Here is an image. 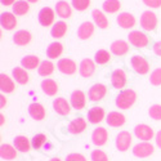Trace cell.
I'll list each match as a JSON object with an SVG mask.
<instances>
[{"mask_svg": "<svg viewBox=\"0 0 161 161\" xmlns=\"http://www.w3.org/2000/svg\"><path fill=\"white\" fill-rule=\"evenodd\" d=\"M153 53H155L157 57H161V42L155 43V45H153Z\"/></svg>", "mask_w": 161, "mask_h": 161, "instance_id": "46", "label": "cell"}, {"mask_svg": "<svg viewBox=\"0 0 161 161\" xmlns=\"http://www.w3.org/2000/svg\"><path fill=\"white\" fill-rule=\"evenodd\" d=\"M26 2H29V3H32V4H35V3H37L39 0H26Z\"/></svg>", "mask_w": 161, "mask_h": 161, "instance_id": "52", "label": "cell"}, {"mask_svg": "<svg viewBox=\"0 0 161 161\" xmlns=\"http://www.w3.org/2000/svg\"><path fill=\"white\" fill-rule=\"evenodd\" d=\"M63 53V45L58 42H54V43H50L49 47L47 48V56L50 58V59H57L59 58V56Z\"/></svg>", "mask_w": 161, "mask_h": 161, "instance_id": "31", "label": "cell"}, {"mask_svg": "<svg viewBox=\"0 0 161 161\" xmlns=\"http://www.w3.org/2000/svg\"><path fill=\"white\" fill-rule=\"evenodd\" d=\"M0 2H2V4H3L4 7H9V5L13 7V4L16 3V0H0Z\"/></svg>", "mask_w": 161, "mask_h": 161, "instance_id": "48", "label": "cell"}, {"mask_svg": "<svg viewBox=\"0 0 161 161\" xmlns=\"http://www.w3.org/2000/svg\"><path fill=\"white\" fill-rule=\"evenodd\" d=\"M108 139V133L104 128H96L92 133V142L93 144H96L98 147L104 146Z\"/></svg>", "mask_w": 161, "mask_h": 161, "instance_id": "17", "label": "cell"}, {"mask_svg": "<svg viewBox=\"0 0 161 161\" xmlns=\"http://www.w3.org/2000/svg\"><path fill=\"white\" fill-rule=\"evenodd\" d=\"M150 83L155 86H160L161 85V67L160 69L153 70V72L150 75Z\"/></svg>", "mask_w": 161, "mask_h": 161, "instance_id": "42", "label": "cell"}, {"mask_svg": "<svg viewBox=\"0 0 161 161\" xmlns=\"http://www.w3.org/2000/svg\"><path fill=\"white\" fill-rule=\"evenodd\" d=\"M57 67H58V70L64 74V75H74L77 70V67H76V63L75 61L70 59V58H62L58 61L57 63Z\"/></svg>", "mask_w": 161, "mask_h": 161, "instance_id": "12", "label": "cell"}, {"mask_svg": "<svg viewBox=\"0 0 161 161\" xmlns=\"http://www.w3.org/2000/svg\"><path fill=\"white\" fill-rule=\"evenodd\" d=\"M141 26L146 31H152L157 27V16L151 10H146L141 16Z\"/></svg>", "mask_w": 161, "mask_h": 161, "instance_id": "6", "label": "cell"}, {"mask_svg": "<svg viewBox=\"0 0 161 161\" xmlns=\"http://www.w3.org/2000/svg\"><path fill=\"white\" fill-rule=\"evenodd\" d=\"M130 67L134 72L139 75H146L150 71V64L143 56H133L130 58Z\"/></svg>", "mask_w": 161, "mask_h": 161, "instance_id": "2", "label": "cell"}, {"mask_svg": "<svg viewBox=\"0 0 161 161\" xmlns=\"http://www.w3.org/2000/svg\"><path fill=\"white\" fill-rule=\"evenodd\" d=\"M45 142H47V136H45V134L37 133V134H35V136L32 137V139H31V146H32L34 150H40L45 144Z\"/></svg>", "mask_w": 161, "mask_h": 161, "instance_id": "39", "label": "cell"}, {"mask_svg": "<svg viewBox=\"0 0 161 161\" xmlns=\"http://www.w3.org/2000/svg\"><path fill=\"white\" fill-rule=\"evenodd\" d=\"M131 142H133V136L130 134V131L128 130H123L117 134L116 137V148L120 151V152H125L130 148L131 146Z\"/></svg>", "mask_w": 161, "mask_h": 161, "instance_id": "5", "label": "cell"}, {"mask_svg": "<svg viewBox=\"0 0 161 161\" xmlns=\"http://www.w3.org/2000/svg\"><path fill=\"white\" fill-rule=\"evenodd\" d=\"M148 114H150V117L155 121H160L161 120V104H153L150 107L148 110Z\"/></svg>", "mask_w": 161, "mask_h": 161, "instance_id": "40", "label": "cell"}, {"mask_svg": "<svg viewBox=\"0 0 161 161\" xmlns=\"http://www.w3.org/2000/svg\"><path fill=\"white\" fill-rule=\"evenodd\" d=\"M42 90L45 93L47 96H56L57 94V92H58V85L57 83L54 81V80H52V79H45L42 81Z\"/></svg>", "mask_w": 161, "mask_h": 161, "instance_id": "30", "label": "cell"}, {"mask_svg": "<svg viewBox=\"0 0 161 161\" xmlns=\"http://www.w3.org/2000/svg\"><path fill=\"white\" fill-rule=\"evenodd\" d=\"M128 40H129L130 44H133L136 48H139V49L147 48V45H148V43H150V37L147 36V34H144L142 31H131V32H129Z\"/></svg>", "mask_w": 161, "mask_h": 161, "instance_id": "3", "label": "cell"}, {"mask_svg": "<svg viewBox=\"0 0 161 161\" xmlns=\"http://www.w3.org/2000/svg\"><path fill=\"white\" fill-rule=\"evenodd\" d=\"M13 146L16 147L17 151L23 152V153L29 152L30 148L32 147L31 143H30V141H29V138L25 137V136H17V137L14 138V141H13Z\"/></svg>", "mask_w": 161, "mask_h": 161, "instance_id": "24", "label": "cell"}, {"mask_svg": "<svg viewBox=\"0 0 161 161\" xmlns=\"http://www.w3.org/2000/svg\"><path fill=\"white\" fill-rule=\"evenodd\" d=\"M155 152V147L150 142H139L133 147V155L138 158H146L150 157Z\"/></svg>", "mask_w": 161, "mask_h": 161, "instance_id": "4", "label": "cell"}, {"mask_svg": "<svg viewBox=\"0 0 161 161\" xmlns=\"http://www.w3.org/2000/svg\"><path fill=\"white\" fill-rule=\"evenodd\" d=\"M56 13L63 19H67V18H71L72 17V8L71 5L64 2V0H61L56 4Z\"/></svg>", "mask_w": 161, "mask_h": 161, "instance_id": "23", "label": "cell"}, {"mask_svg": "<svg viewBox=\"0 0 161 161\" xmlns=\"http://www.w3.org/2000/svg\"><path fill=\"white\" fill-rule=\"evenodd\" d=\"M110 59H111V54L106 49H99L94 54V62L98 64H106L110 62Z\"/></svg>", "mask_w": 161, "mask_h": 161, "instance_id": "38", "label": "cell"}, {"mask_svg": "<svg viewBox=\"0 0 161 161\" xmlns=\"http://www.w3.org/2000/svg\"><path fill=\"white\" fill-rule=\"evenodd\" d=\"M71 3H72V7L79 10V12H84L89 8L90 5V0H71Z\"/></svg>", "mask_w": 161, "mask_h": 161, "instance_id": "41", "label": "cell"}, {"mask_svg": "<svg viewBox=\"0 0 161 161\" xmlns=\"http://www.w3.org/2000/svg\"><path fill=\"white\" fill-rule=\"evenodd\" d=\"M0 101H2V104H0V107H2V108H4V107L7 106V98H5L4 94L0 96Z\"/></svg>", "mask_w": 161, "mask_h": 161, "instance_id": "49", "label": "cell"}, {"mask_svg": "<svg viewBox=\"0 0 161 161\" xmlns=\"http://www.w3.org/2000/svg\"><path fill=\"white\" fill-rule=\"evenodd\" d=\"M54 16H56V13L50 7H44L39 12V16H37L39 23L42 26H44V27H48V26H50L53 22H54Z\"/></svg>", "mask_w": 161, "mask_h": 161, "instance_id": "9", "label": "cell"}, {"mask_svg": "<svg viewBox=\"0 0 161 161\" xmlns=\"http://www.w3.org/2000/svg\"><path fill=\"white\" fill-rule=\"evenodd\" d=\"M53 108H54V111L61 116H67L71 112L70 103L63 97H58L54 99V102H53Z\"/></svg>", "mask_w": 161, "mask_h": 161, "instance_id": "10", "label": "cell"}, {"mask_svg": "<svg viewBox=\"0 0 161 161\" xmlns=\"http://www.w3.org/2000/svg\"><path fill=\"white\" fill-rule=\"evenodd\" d=\"M4 123H5V117H4V115L2 114V115H0V124L4 125Z\"/></svg>", "mask_w": 161, "mask_h": 161, "instance_id": "50", "label": "cell"}, {"mask_svg": "<svg viewBox=\"0 0 161 161\" xmlns=\"http://www.w3.org/2000/svg\"><path fill=\"white\" fill-rule=\"evenodd\" d=\"M64 161H88L86 160V157L84 156V155H81V153H70V155H67V157H66V160Z\"/></svg>", "mask_w": 161, "mask_h": 161, "instance_id": "44", "label": "cell"}, {"mask_svg": "<svg viewBox=\"0 0 161 161\" xmlns=\"http://www.w3.org/2000/svg\"><path fill=\"white\" fill-rule=\"evenodd\" d=\"M0 156L4 160H14L17 157V150L14 146L8 144V143H3L0 147Z\"/></svg>", "mask_w": 161, "mask_h": 161, "instance_id": "28", "label": "cell"}, {"mask_svg": "<svg viewBox=\"0 0 161 161\" xmlns=\"http://www.w3.org/2000/svg\"><path fill=\"white\" fill-rule=\"evenodd\" d=\"M111 84L116 89H123L126 85V72L121 69L115 70L111 74Z\"/></svg>", "mask_w": 161, "mask_h": 161, "instance_id": "13", "label": "cell"}, {"mask_svg": "<svg viewBox=\"0 0 161 161\" xmlns=\"http://www.w3.org/2000/svg\"><path fill=\"white\" fill-rule=\"evenodd\" d=\"M31 40H32V35L27 30H18L13 35V43L18 47H25L30 44Z\"/></svg>", "mask_w": 161, "mask_h": 161, "instance_id": "15", "label": "cell"}, {"mask_svg": "<svg viewBox=\"0 0 161 161\" xmlns=\"http://www.w3.org/2000/svg\"><path fill=\"white\" fill-rule=\"evenodd\" d=\"M86 99H85V94L81 90H74L71 93V106L74 107L75 110L80 111L85 107Z\"/></svg>", "mask_w": 161, "mask_h": 161, "instance_id": "18", "label": "cell"}, {"mask_svg": "<svg viewBox=\"0 0 161 161\" xmlns=\"http://www.w3.org/2000/svg\"><path fill=\"white\" fill-rule=\"evenodd\" d=\"M30 10V4L29 2H26V0H17V2L13 4V13H14L16 16H25L27 14Z\"/></svg>", "mask_w": 161, "mask_h": 161, "instance_id": "35", "label": "cell"}, {"mask_svg": "<svg viewBox=\"0 0 161 161\" xmlns=\"http://www.w3.org/2000/svg\"><path fill=\"white\" fill-rule=\"evenodd\" d=\"M49 161H62V160H61L59 157H53V158H50Z\"/></svg>", "mask_w": 161, "mask_h": 161, "instance_id": "51", "label": "cell"}, {"mask_svg": "<svg viewBox=\"0 0 161 161\" xmlns=\"http://www.w3.org/2000/svg\"><path fill=\"white\" fill-rule=\"evenodd\" d=\"M66 32H67V23L64 21H59V22H56L53 25L50 35L54 39H61L66 35Z\"/></svg>", "mask_w": 161, "mask_h": 161, "instance_id": "34", "label": "cell"}, {"mask_svg": "<svg viewBox=\"0 0 161 161\" xmlns=\"http://www.w3.org/2000/svg\"><path fill=\"white\" fill-rule=\"evenodd\" d=\"M92 17H93V22H94L99 29L106 30L107 27H108V19H107L104 13H102V10L94 9L92 12Z\"/></svg>", "mask_w": 161, "mask_h": 161, "instance_id": "25", "label": "cell"}, {"mask_svg": "<svg viewBox=\"0 0 161 161\" xmlns=\"http://www.w3.org/2000/svg\"><path fill=\"white\" fill-rule=\"evenodd\" d=\"M29 114L36 121H42L45 119V108L40 103H31L29 106Z\"/></svg>", "mask_w": 161, "mask_h": 161, "instance_id": "22", "label": "cell"}, {"mask_svg": "<svg viewBox=\"0 0 161 161\" xmlns=\"http://www.w3.org/2000/svg\"><path fill=\"white\" fill-rule=\"evenodd\" d=\"M155 139H156V146L161 150V130H158L155 136Z\"/></svg>", "mask_w": 161, "mask_h": 161, "instance_id": "47", "label": "cell"}, {"mask_svg": "<svg viewBox=\"0 0 161 161\" xmlns=\"http://www.w3.org/2000/svg\"><path fill=\"white\" fill-rule=\"evenodd\" d=\"M79 71H80V75H81L83 77H90L96 71V62L92 61L90 58L83 59L81 63H80Z\"/></svg>", "mask_w": 161, "mask_h": 161, "instance_id": "19", "label": "cell"}, {"mask_svg": "<svg viewBox=\"0 0 161 161\" xmlns=\"http://www.w3.org/2000/svg\"><path fill=\"white\" fill-rule=\"evenodd\" d=\"M106 121H107V124H108V126L120 128V126H123L125 124L126 119H125V116L121 112L112 111V112H110L108 115L106 116Z\"/></svg>", "mask_w": 161, "mask_h": 161, "instance_id": "16", "label": "cell"}, {"mask_svg": "<svg viewBox=\"0 0 161 161\" xmlns=\"http://www.w3.org/2000/svg\"><path fill=\"white\" fill-rule=\"evenodd\" d=\"M104 117H106L104 108H102V107H99V106L93 107V108H90L88 111V120L92 124H99Z\"/></svg>", "mask_w": 161, "mask_h": 161, "instance_id": "20", "label": "cell"}, {"mask_svg": "<svg viewBox=\"0 0 161 161\" xmlns=\"http://www.w3.org/2000/svg\"><path fill=\"white\" fill-rule=\"evenodd\" d=\"M12 75H13V79H14L19 85H26L30 80L27 71H26L23 67H16V69H13Z\"/></svg>", "mask_w": 161, "mask_h": 161, "instance_id": "27", "label": "cell"}, {"mask_svg": "<svg viewBox=\"0 0 161 161\" xmlns=\"http://www.w3.org/2000/svg\"><path fill=\"white\" fill-rule=\"evenodd\" d=\"M14 81L7 75V74H2L0 75V89L3 93H12L14 92Z\"/></svg>", "mask_w": 161, "mask_h": 161, "instance_id": "32", "label": "cell"}, {"mask_svg": "<svg viewBox=\"0 0 161 161\" xmlns=\"http://www.w3.org/2000/svg\"><path fill=\"white\" fill-rule=\"evenodd\" d=\"M107 94V88L104 84L97 83L94 85H92L89 92H88V97L92 102H99L102 101Z\"/></svg>", "mask_w": 161, "mask_h": 161, "instance_id": "8", "label": "cell"}, {"mask_svg": "<svg viewBox=\"0 0 161 161\" xmlns=\"http://www.w3.org/2000/svg\"><path fill=\"white\" fill-rule=\"evenodd\" d=\"M117 23L120 27H123V29H131L133 26L136 25V17H134L131 13L123 12L117 16Z\"/></svg>", "mask_w": 161, "mask_h": 161, "instance_id": "21", "label": "cell"}, {"mask_svg": "<svg viewBox=\"0 0 161 161\" xmlns=\"http://www.w3.org/2000/svg\"><path fill=\"white\" fill-rule=\"evenodd\" d=\"M53 71H54V64L52 63V61H43L42 63H40L39 69H37V72L40 76H50L53 74Z\"/></svg>", "mask_w": 161, "mask_h": 161, "instance_id": "36", "label": "cell"}, {"mask_svg": "<svg viewBox=\"0 0 161 161\" xmlns=\"http://www.w3.org/2000/svg\"><path fill=\"white\" fill-rule=\"evenodd\" d=\"M90 157H92V161H108L106 152H103L102 150H93Z\"/></svg>", "mask_w": 161, "mask_h": 161, "instance_id": "43", "label": "cell"}, {"mask_svg": "<svg viewBox=\"0 0 161 161\" xmlns=\"http://www.w3.org/2000/svg\"><path fill=\"white\" fill-rule=\"evenodd\" d=\"M121 8V3H120V0H104L103 3V10L106 13H116L120 10Z\"/></svg>", "mask_w": 161, "mask_h": 161, "instance_id": "37", "label": "cell"}, {"mask_svg": "<svg viewBox=\"0 0 161 161\" xmlns=\"http://www.w3.org/2000/svg\"><path fill=\"white\" fill-rule=\"evenodd\" d=\"M143 3H144L147 7L153 8V9L161 8V0H143Z\"/></svg>", "mask_w": 161, "mask_h": 161, "instance_id": "45", "label": "cell"}, {"mask_svg": "<svg viewBox=\"0 0 161 161\" xmlns=\"http://www.w3.org/2000/svg\"><path fill=\"white\" fill-rule=\"evenodd\" d=\"M134 136L138 139H141L142 142H150L151 139H153V129L146 124H138L134 128Z\"/></svg>", "mask_w": 161, "mask_h": 161, "instance_id": "7", "label": "cell"}, {"mask_svg": "<svg viewBox=\"0 0 161 161\" xmlns=\"http://www.w3.org/2000/svg\"><path fill=\"white\" fill-rule=\"evenodd\" d=\"M137 101V93L133 89H124L116 97V107L119 110H129Z\"/></svg>", "mask_w": 161, "mask_h": 161, "instance_id": "1", "label": "cell"}, {"mask_svg": "<svg viewBox=\"0 0 161 161\" xmlns=\"http://www.w3.org/2000/svg\"><path fill=\"white\" fill-rule=\"evenodd\" d=\"M21 66L25 70H35V69H39L40 59L36 56H26L21 59Z\"/></svg>", "mask_w": 161, "mask_h": 161, "instance_id": "33", "label": "cell"}, {"mask_svg": "<svg viewBox=\"0 0 161 161\" xmlns=\"http://www.w3.org/2000/svg\"><path fill=\"white\" fill-rule=\"evenodd\" d=\"M94 34V23H92L90 21H85L79 26L77 29V37L80 40H88Z\"/></svg>", "mask_w": 161, "mask_h": 161, "instance_id": "11", "label": "cell"}, {"mask_svg": "<svg viewBox=\"0 0 161 161\" xmlns=\"http://www.w3.org/2000/svg\"><path fill=\"white\" fill-rule=\"evenodd\" d=\"M111 52L115 56H124L129 52V44L124 40H116L111 44Z\"/></svg>", "mask_w": 161, "mask_h": 161, "instance_id": "29", "label": "cell"}, {"mask_svg": "<svg viewBox=\"0 0 161 161\" xmlns=\"http://www.w3.org/2000/svg\"><path fill=\"white\" fill-rule=\"evenodd\" d=\"M86 129V121L83 117H76L69 124V131L71 134H80Z\"/></svg>", "mask_w": 161, "mask_h": 161, "instance_id": "26", "label": "cell"}, {"mask_svg": "<svg viewBox=\"0 0 161 161\" xmlns=\"http://www.w3.org/2000/svg\"><path fill=\"white\" fill-rule=\"evenodd\" d=\"M0 22H2V27L4 30H14L17 26V18L14 13H9V12H3L0 16Z\"/></svg>", "mask_w": 161, "mask_h": 161, "instance_id": "14", "label": "cell"}]
</instances>
